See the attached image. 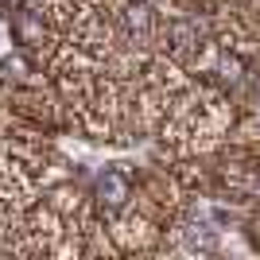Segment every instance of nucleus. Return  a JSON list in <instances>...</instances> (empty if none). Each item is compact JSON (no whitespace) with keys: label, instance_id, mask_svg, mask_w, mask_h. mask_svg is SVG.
<instances>
[{"label":"nucleus","instance_id":"nucleus-1","mask_svg":"<svg viewBox=\"0 0 260 260\" xmlns=\"http://www.w3.org/2000/svg\"><path fill=\"white\" fill-rule=\"evenodd\" d=\"M98 198L105 202L109 210H117V206H124V198H128V179L120 171H105L98 179Z\"/></svg>","mask_w":260,"mask_h":260},{"label":"nucleus","instance_id":"nucleus-2","mask_svg":"<svg viewBox=\"0 0 260 260\" xmlns=\"http://www.w3.org/2000/svg\"><path fill=\"white\" fill-rule=\"evenodd\" d=\"M12 31H16V39L20 43H27V47H35L39 39H43V23L35 20L27 8H20L16 16H12Z\"/></svg>","mask_w":260,"mask_h":260}]
</instances>
